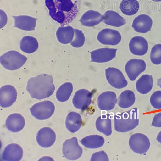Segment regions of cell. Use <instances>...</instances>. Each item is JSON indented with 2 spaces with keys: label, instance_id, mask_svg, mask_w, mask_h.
I'll return each instance as SVG.
<instances>
[{
  "label": "cell",
  "instance_id": "obj_1",
  "mask_svg": "<svg viewBox=\"0 0 161 161\" xmlns=\"http://www.w3.org/2000/svg\"><path fill=\"white\" fill-rule=\"evenodd\" d=\"M50 16L62 26L72 22L78 14L79 0H45Z\"/></svg>",
  "mask_w": 161,
  "mask_h": 161
},
{
  "label": "cell",
  "instance_id": "obj_2",
  "mask_svg": "<svg viewBox=\"0 0 161 161\" xmlns=\"http://www.w3.org/2000/svg\"><path fill=\"white\" fill-rule=\"evenodd\" d=\"M27 90L32 98H48L55 90L52 76L42 74L30 78L27 83Z\"/></svg>",
  "mask_w": 161,
  "mask_h": 161
},
{
  "label": "cell",
  "instance_id": "obj_3",
  "mask_svg": "<svg viewBox=\"0 0 161 161\" xmlns=\"http://www.w3.org/2000/svg\"><path fill=\"white\" fill-rule=\"evenodd\" d=\"M139 124V112L136 108L115 115L114 129L119 133L130 131L137 127Z\"/></svg>",
  "mask_w": 161,
  "mask_h": 161
},
{
  "label": "cell",
  "instance_id": "obj_4",
  "mask_svg": "<svg viewBox=\"0 0 161 161\" xmlns=\"http://www.w3.org/2000/svg\"><path fill=\"white\" fill-rule=\"evenodd\" d=\"M28 58L15 50L7 52L0 57L1 65L7 69L14 70L21 68Z\"/></svg>",
  "mask_w": 161,
  "mask_h": 161
},
{
  "label": "cell",
  "instance_id": "obj_5",
  "mask_svg": "<svg viewBox=\"0 0 161 161\" xmlns=\"http://www.w3.org/2000/svg\"><path fill=\"white\" fill-rule=\"evenodd\" d=\"M129 143L131 150L140 155L146 153L150 147V140L143 133H136L132 135Z\"/></svg>",
  "mask_w": 161,
  "mask_h": 161
},
{
  "label": "cell",
  "instance_id": "obj_6",
  "mask_svg": "<svg viewBox=\"0 0 161 161\" xmlns=\"http://www.w3.org/2000/svg\"><path fill=\"white\" fill-rule=\"evenodd\" d=\"M55 106L52 102L44 101L36 103L30 108L31 115L39 120H44L53 115Z\"/></svg>",
  "mask_w": 161,
  "mask_h": 161
},
{
  "label": "cell",
  "instance_id": "obj_7",
  "mask_svg": "<svg viewBox=\"0 0 161 161\" xmlns=\"http://www.w3.org/2000/svg\"><path fill=\"white\" fill-rule=\"evenodd\" d=\"M63 153L66 159L70 160H76L81 156L82 148L78 143L77 138L73 137L67 139L63 144Z\"/></svg>",
  "mask_w": 161,
  "mask_h": 161
},
{
  "label": "cell",
  "instance_id": "obj_8",
  "mask_svg": "<svg viewBox=\"0 0 161 161\" xmlns=\"http://www.w3.org/2000/svg\"><path fill=\"white\" fill-rule=\"evenodd\" d=\"M105 75L108 82L114 88L122 89L127 86V80L123 73L118 69L109 67L106 69Z\"/></svg>",
  "mask_w": 161,
  "mask_h": 161
},
{
  "label": "cell",
  "instance_id": "obj_9",
  "mask_svg": "<svg viewBox=\"0 0 161 161\" xmlns=\"http://www.w3.org/2000/svg\"><path fill=\"white\" fill-rule=\"evenodd\" d=\"M97 39L103 45L115 46L120 43L121 35L117 30L105 28L99 32Z\"/></svg>",
  "mask_w": 161,
  "mask_h": 161
},
{
  "label": "cell",
  "instance_id": "obj_10",
  "mask_svg": "<svg viewBox=\"0 0 161 161\" xmlns=\"http://www.w3.org/2000/svg\"><path fill=\"white\" fill-rule=\"evenodd\" d=\"M146 68V64L144 60L138 59L129 60L125 66L126 73L131 81H134Z\"/></svg>",
  "mask_w": 161,
  "mask_h": 161
},
{
  "label": "cell",
  "instance_id": "obj_11",
  "mask_svg": "<svg viewBox=\"0 0 161 161\" xmlns=\"http://www.w3.org/2000/svg\"><path fill=\"white\" fill-rule=\"evenodd\" d=\"M92 93L86 89L77 91L73 99V105L76 108L84 110L88 108L92 102Z\"/></svg>",
  "mask_w": 161,
  "mask_h": 161
},
{
  "label": "cell",
  "instance_id": "obj_12",
  "mask_svg": "<svg viewBox=\"0 0 161 161\" xmlns=\"http://www.w3.org/2000/svg\"><path fill=\"white\" fill-rule=\"evenodd\" d=\"M117 49L101 48L91 52V62L104 63L111 61L116 57Z\"/></svg>",
  "mask_w": 161,
  "mask_h": 161
},
{
  "label": "cell",
  "instance_id": "obj_13",
  "mask_svg": "<svg viewBox=\"0 0 161 161\" xmlns=\"http://www.w3.org/2000/svg\"><path fill=\"white\" fill-rule=\"evenodd\" d=\"M17 92L16 89L11 85H5L0 89V105L3 108H8L12 105L16 101Z\"/></svg>",
  "mask_w": 161,
  "mask_h": 161
},
{
  "label": "cell",
  "instance_id": "obj_14",
  "mask_svg": "<svg viewBox=\"0 0 161 161\" xmlns=\"http://www.w3.org/2000/svg\"><path fill=\"white\" fill-rule=\"evenodd\" d=\"M117 102V96L114 92L106 91L98 96L97 104L101 110L110 111L114 108Z\"/></svg>",
  "mask_w": 161,
  "mask_h": 161
},
{
  "label": "cell",
  "instance_id": "obj_15",
  "mask_svg": "<svg viewBox=\"0 0 161 161\" xmlns=\"http://www.w3.org/2000/svg\"><path fill=\"white\" fill-rule=\"evenodd\" d=\"M56 134L49 127H44L40 129L36 136V140L39 145L44 148L51 147L56 140Z\"/></svg>",
  "mask_w": 161,
  "mask_h": 161
},
{
  "label": "cell",
  "instance_id": "obj_16",
  "mask_svg": "<svg viewBox=\"0 0 161 161\" xmlns=\"http://www.w3.org/2000/svg\"><path fill=\"white\" fill-rule=\"evenodd\" d=\"M148 48V44L146 39L139 36L133 37L129 44L130 52L135 55H144L147 52Z\"/></svg>",
  "mask_w": 161,
  "mask_h": 161
},
{
  "label": "cell",
  "instance_id": "obj_17",
  "mask_svg": "<svg viewBox=\"0 0 161 161\" xmlns=\"http://www.w3.org/2000/svg\"><path fill=\"white\" fill-rule=\"evenodd\" d=\"M153 25L152 19L148 15L142 14L133 20L132 27L136 32L146 34L149 32Z\"/></svg>",
  "mask_w": 161,
  "mask_h": 161
},
{
  "label": "cell",
  "instance_id": "obj_18",
  "mask_svg": "<svg viewBox=\"0 0 161 161\" xmlns=\"http://www.w3.org/2000/svg\"><path fill=\"white\" fill-rule=\"evenodd\" d=\"M23 150L21 147L17 144L12 143L6 147L1 155L3 161H20L22 159Z\"/></svg>",
  "mask_w": 161,
  "mask_h": 161
},
{
  "label": "cell",
  "instance_id": "obj_19",
  "mask_svg": "<svg viewBox=\"0 0 161 161\" xmlns=\"http://www.w3.org/2000/svg\"><path fill=\"white\" fill-rule=\"evenodd\" d=\"M104 19V15L98 11L89 10L86 11L80 20L81 25L84 26L92 27L98 25Z\"/></svg>",
  "mask_w": 161,
  "mask_h": 161
},
{
  "label": "cell",
  "instance_id": "obj_20",
  "mask_svg": "<svg viewBox=\"0 0 161 161\" xmlns=\"http://www.w3.org/2000/svg\"><path fill=\"white\" fill-rule=\"evenodd\" d=\"M25 125V119L18 113L10 115L5 122L7 129L12 133H18L20 131L24 128Z\"/></svg>",
  "mask_w": 161,
  "mask_h": 161
},
{
  "label": "cell",
  "instance_id": "obj_21",
  "mask_svg": "<svg viewBox=\"0 0 161 161\" xmlns=\"http://www.w3.org/2000/svg\"><path fill=\"white\" fill-rule=\"evenodd\" d=\"M15 24L14 27L25 31L35 30L37 19L27 15L14 16Z\"/></svg>",
  "mask_w": 161,
  "mask_h": 161
},
{
  "label": "cell",
  "instance_id": "obj_22",
  "mask_svg": "<svg viewBox=\"0 0 161 161\" xmlns=\"http://www.w3.org/2000/svg\"><path fill=\"white\" fill-rule=\"evenodd\" d=\"M96 128L100 133L106 136L112 134V120L110 114H103L99 116L96 123Z\"/></svg>",
  "mask_w": 161,
  "mask_h": 161
},
{
  "label": "cell",
  "instance_id": "obj_23",
  "mask_svg": "<svg viewBox=\"0 0 161 161\" xmlns=\"http://www.w3.org/2000/svg\"><path fill=\"white\" fill-rule=\"evenodd\" d=\"M103 22L108 25L115 27H120L126 24L124 18L116 11L109 10L104 14Z\"/></svg>",
  "mask_w": 161,
  "mask_h": 161
},
{
  "label": "cell",
  "instance_id": "obj_24",
  "mask_svg": "<svg viewBox=\"0 0 161 161\" xmlns=\"http://www.w3.org/2000/svg\"><path fill=\"white\" fill-rule=\"evenodd\" d=\"M153 83L152 75L148 74L144 75L136 81V88L141 94H147L153 88Z\"/></svg>",
  "mask_w": 161,
  "mask_h": 161
},
{
  "label": "cell",
  "instance_id": "obj_25",
  "mask_svg": "<svg viewBox=\"0 0 161 161\" xmlns=\"http://www.w3.org/2000/svg\"><path fill=\"white\" fill-rule=\"evenodd\" d=\"M75 29L70 26H60L56 33V36L59 42L63 44L70 43L74 38Z\"/></svg>",
  "mask_w": 161,
  "mask_h": 161
},
{
  "label": "cell",
  "instance_id": "obj_26",
  "mask_svg": "<svg viewBox=\"0 0 161 161\" xmlns=\"http://www.w3.org/2000/svg\"><path fill=\"white\" fill-rule=\"evenodd\" d=\"M81 125V117L78 113L71 112L67 115L66 119V126L69 131L75 133L79 130Z\"/></svg>",
  "mask_w": 161,
  "mask_h": 161
},
{
  "label": "cell",
  "instance_id": "obj_27",
  "mask_svg": "<svg viewBox=\"0 0 161 161\" xmlns=\"http://www.w3.org/2000/svg\"><path fill=\"white\" fill-rule=\"evenodd\" d=\"M38 48V40L31 36H25L20 41V48L23 52L31 54L35 52Z\"/></svg>",
  "mask_w": 161,
  "mask_h": 161
},
{
  "label": "cell",
  "instance_id": "obj_28",
  "mask_svg": "<svg viewBox=\"0 0 161 161\" xmlns=\"http://www.w3.org/2000/svg\"><path fill=\"white\" fill-rule=\"evenodd\" d=\"M80 143L87 148L96 149L102 147L104 145L105 139L99 135H91L83 138L80 140Z\"/></svg>",
  "mask_w": 161,
  "mask_h": 161
},
{
  "label": "cell",
  "instance_id": "obj_29",
  "mask_svg": "<svg viewBox=\"0 0 161 161\" xmlns=\"http://www.w3.org/2000/svg\"><path fill=\"white\" fill-rule=\"evenodd\" d=\"M136 97L134 93L130 90H126L122 92L118 99V104L123 109L131 107L136 102Z\"/></svg>",
  "mask_w": 161,
  "mask_h": 161
},
{
  "label": "cell",
  "instance_id": "obj_30",
  "mask_svg": "<svg viewBox=\"0 0 161 161\" xmlns=\"http://www.w3.org/2000/svg\"><path fill=\"white\" fill-rule=\"evenodd\" d=\"M139 7L137 0H123L120 4V9L125 15L132 16L138 12Z\"/></svg>",
  "mask_w": 161,
  "mask_h": 161
},
{
  "label": "cell",
  "instance_id": "obj_31",
  "mask_svg": "<svg viewBox=\"0 0 161 161\" xmlns=\"http://www.w3.org/2000/svg\"><path fill=\"white\" fill-rule=\"evenodd\" d=\"M73 90V86L71 83H64L59 87L56 93L57 100L60 102L67 101L69 98Z\"/></svg>",
  "mask_w": 161,
  "mask_h": 161
},
{
  "label": "cell",
  "instance_id": "obj_32",
  "mask_svg": "<svg viewBox=\"0 0 161 161\" xmlns=\"http://www.w3.org/2000/svg\"><path fill=\"white\" fill-rule=\"evenodd\" d=\"M85 42V37L81 30L75 29L74 38L70 44L75 48H79L83 47Z\"/></svg>",
  "mask_w": 161,
  "mask_h": 161
},
{
  "label": "cell",
  "instance_id": "obj_33",
  "mask_svg": "<svg viewBox=\"0 0 161 161\" xmlns=\"http://www.w3.org/2000/svg\"><path fill=\"white\" fill-rule=\"evenodd\" d=\"M150 58L153 64L158 65L161 64V44H157L152 47Z\"/></svg>",
  "mask_w": 161,
  "mask_h": 161
},
{
  "label": "cell",
  "instance_id": "obj_34",
  "mask_svg": "<svg viewBox=\"0 0 161 161\" xmlns=\"http://www.w3.org/2000/svg\"><path fill=\"white\" fill-rule=\"evenodd\" d=\"M150 102L154 108L161 109V91H157L153 93L151 96Z\"/></svg>",
  "mask_w": 161,
  "mask_h": 161
},
{
  "label": "cell",
  "instance_id": "obj_35",
  "mask_svg": "<svg viewBox=\"0 0 161 161\" xmlns=\"http://www.w3.org/2000/svg\"><path fill=\"white\" fill-rule=\"evenodd\" d=\"M91 161H108L109 158L104 151H101L93 153L91 158Z\"/></svg>",
  "mask_w": 161,
  "mask_h": 161
},
{
  "label": "cell",
  "instance_id": "obj_36",
  "mask_svg": "<svg viewBox=\"0 0 161 161\" xmlns=\"http://www.w3.org/2000/svg\"><path fill=\"white\" fill-rule=\"evenodd\" d=\"M152 125L154 127H161V112L157 114L154 116Z\"/></svg>",
  "mask_w": 161,
  "mask_h": 161
},
{
  "label": "cell",
  "instance_id": "obj_37",
  "mask_svg": "<svg viewBox=\"0 0 161 161\" xmlns=\"http://www.w3.org/2000/svg\"><path fill=\"white\" fill-rule=\"evenodd\" d=\"M8 21V17L5 12L1 10V28L5 26Z\"/></svg>",
  "mask_w": 161,
  "mask_h": 161
},
{
  "label": "cell",
  "instance_id": "obj_38",
  "mask_svg": "<svg viewBox=\"0 0 161 161\" xmlns=\"http://www.w3.org/2000/svg\"><path fill=\"white\" fill-rule=\"evenodd\" d=\"M156 139L159 143L161 144V131L159 132V133L158 134L157 136Z\"/></svg>",
  "mask_w": 161,
  "mask_h": 161
},
{
  "label": "cell",
  "instance_id": "obj_39",
  "mask_svg": "<svg viewBox=\"0 0 161 161\" xmlns=\"http://www.w3.org/2000/svg\"><path fill=\"white\" fill-rule=\"evenodd\" d=\"M158 85L161 88V78L158 79L157 81Z\"/></svg>",
  "mask_w": 161,
  "mask_h": 161
},
{
  "label": "cell",
  "instance_id": "obj_40",
  "mask_svg": "<svg viewBox=\"0 0 161 161\" xmlns=\"http://www.w3.org/2000/svg\"><path fill=\"white\" fill-rule=\"evenodd\" d=\"M152 1H155V2H160L161 0H152Z\"/></svg>",
  "mask_w": 161,
  "mask_h": 161
}]
</instances>
